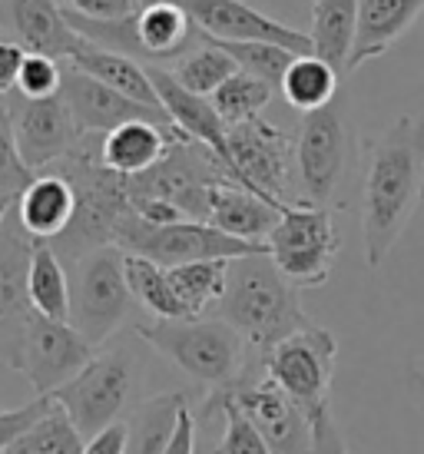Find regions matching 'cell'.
Listing matches in <instances>:
<instances>
[{
	"mask_svg": "<svg viewBox=\"0 0 424 454\" xmlns=\"http://www.w3.org/2000/svg\"><path fill=\"white\" fill-rule=\"evenodd\" d=\"M146 74H150L153 87L160 93V103H162V110L169 114V120L186 133V139H192V143H200V146L216 153L219 163L229 169V176L236 179V186L246 190V183H242L236 163H232V156H229V127L223 123V116L216 114V106H212L209 97H196V93L183 90L173 76H169V70L160 64H146Z\"/></svg>",
	"mask_w": 424,
	"mask_h": 454,
	"instance_id": "obj_19",
	"label": "cell"
},
{
	"mask_svg": "<svg viewBox=\"0 0 424 454\" xmlns=\"http://www.w3.org/2000/svg\"><path fill=\"white\" fill-rule=\"evenodd\" d=\"M116 246L130 255H143L162 269H176V265L206 262V259H242V255H263L269 246L259 242H246L229 236L223 229L209 226V223H196V219H179V223H166V226H153L137 213L123 219V226L116 232Z\"/></svg>",
	"mask_w": 424,
	"mask_h": 454,
	"instance_id": "obj_6",
	"label": "cell"
},
{
	"mask_svg": "<svg viewBox=\"0 0 424 454\" xmlns=\"http://www.w3.org/2000/svg\"><path fill=\"white\" fill-rule=\"evenodd\" d=\"M126 444H130V425L113 421L110 428L97 431L83 442V454H126Z\"/></svg>",
	"mask_w": 424,
	"mask_h": 454,
	"instance_id": "obj_43",
	"label": "cell"
},
{
	"mask_svg": "<svg viewBox=\"0 0 424 454\" xmlns=\"http://www.w3.org/2000/svg\"><path fill=\"white\" fill-rule=\"evenodd\" d=\"M133 292L126 282V253L120 246H100L76 259V276L70 286V325L100 348L123 318L133 312Z\"/></svg>",
	"mask_w": 424,
	"mask_h": 454,
	"instance_id": "obj_7",
	"label": "cell"
},
{
	"mask_svg": "<svg viewBox=\"0 0 424 454\" xmlns=\"http://www.w3.org/2000/svg\"><path fill=\"white\" fill-rule=\"evenodd\" d=\"M342 249V232L332 223L328 206L295 202L282 206L279 226L269 236V259L275 269L305 289H318L332 278L335 255Z\"/></svg>",
	"mask_w": 424,
	"mask_h": 454,
	"instance_id": "obj_8",
	"label": "cell"
},
{
	"mask_svg": "<svg viewBox=\"0 0 424 454\" xmlns=\"http://www.w3.org/2000/svg\"><path fill=\"white\" fill-rule=\"evenodd\" d=\"M216 43L236 60L239 70H246V74L265 80L275 93L282 87L286 70L292 67V60H295V53L286 51V47H275V43H232V40H216Z\"/></svg>",
	"mask_w": 424,
	"mask_h": 454,
	"instance_id": "obj_36",
	"label": "cell"
},
{
	"mask_svg": "<svg viewBox=\"0 0 424 454\" xmlns=\"http://www.w3.org/2000/svg\"><path fill=\"white\" fill-rule=\"evenodd\" d=\"M60 97L67 100L70 114H74L76 127L87 139H103L110 129L123 127V123H133V120H153V123H162V127L179 129L169 120L166 110H150L143 103L130 100L123 93L110 90L106 83L93 80V76L80 74V70H63V87Z\"/></svg>",
	"mask_w": 424,
	"mask_h": 454,
	"instance_id": "obj_16",
	"label": "cell"
},
{
	"mask_svg": "<svg viewBox=\"0 0 424 454\" xmlns=\"http://www.w3.org/2000/svg\"><path fill=\"white\" fill-rule=\"evenodd\" d=\"M93 355H97V348L70 322H53V318L37 312L27 325L17 372L37 391V398H43V395H53L60 385H67Z\"/></svg>",
	"mask_w": 424,
	"mask_h": 454,
	"instance_id": "obj_13",
	"label": "cell"
},
{
	"mask_svg": "<svg viewBox=\"0 0 424 454\" xmlns=\"http://www.w3.org/2000/svg\"><path fill=\"white\" fill-rule=\"evenodd\" d=\"M166 454H196V415L189 411V404L179 415V425H176L173 438L166 444Z\"/></svg>",
	"mask_w": 424,
	"mask_h": 454,
	"instance_id": "obj_44",
	"label": "cell"
},
{
	"mask_svg": "<svg viewBox=\"0 0 424 454\" xmlns=\"http://www.w3.org/2000/svg\"><path fill=\"white\" fill-rule=\"evenodd\" d=\"M4 454H83V434L74 428V421L63 415V408L53 404L34 428H27Z\"/></svg>",
	"mask_w": 424,
	"mask_h": 454,
	"instance_id": "obj_35",
	"label": "cell"
},
{
	"mask_svg": "<svg viewBox=\"0 0 424 454\" xmlns=\"http://www.w3.org/2000/svg\"><path fill=\"white\" fill-rule=\"evenodd\" d=\"M232 398L259 428L272 454H309V448H312L309 415L275 381L263 379L242 385L232 391Z\"/></svg>",
	"mask_w": 424,
	"mask_h": 454,
	"instance_id": "obj_18",
	"label": "cell"
},
{
	"mask_svg": "<svg viewBox=\"0 0 424 454\" xmlns=\"http://www.w3.org/2000/svg\"><path fill=\"white\" fill-rule=\"evenodd\" d=\"M51 169L63 173L76 190L74 223L51 242L53 253L76 262L100 246H116V232L133 213V202L126 192V176H116L100 163V139H87L80 150L53 163Z\"/></svg>",
	"mask_w": 424,
	"mask_h": 454,
	"instance_id": "obj_4",
	"label": "cell"
},
{
	"mask_svg": "<svg viewBox=\"0 0 424 454\" xmlns=\"http://www.w3.org/2000/svg\"><path fill=\"white\" fill-rule=\"evenodd\" d=\"M63 4L93 20H130L143 11V0H63Z\"/></svg>",
	"mask_w": 424,
	"mask_h": 454,
	"instance_id": "obj_41",
	"label": "cell"
},
{
	"mask_svg": "<svg viewBox=\"0 0 424 454\" xmlns=\"http://www.w3.org/2000/svg\"><path fill=\"white\" fill-rule=\"evenodd\" d=\"M358 27V0H315L312 4V53L332 64L338 74H349L351 43Z\"/></svg>",
	"mask_w": 424,
	"mask_h": 454,
	"instance_id": "obj_26",
	"label": "cell"
},
{
	"mask_svg": "<svg viewBox=\"0 0 424 454\" xmlns=\"http://www.w3.org/2000/svg\"><path fill=\"white\" fill-rule=\"evenodd\" d=\"M229 262L232 259H206V262H189V265L166 269L176 295H179V302L186 305V312L192 318H200L202 312H209V309H216V305L223 302Z\"/></svg>",
	"mask_w": 424,
	"mask_h": 454,
	"instance_id": "obj_31",
	"label": "cell"
},
{
	"mask_svg": "<svg viewBox=\"0 0 424 454\" xmlns=\"http://www.w3.org/2000/svg\"><path fill=\"white\" fill-rule=\"evenodd\" d=\"M183 139H186L183 129L162 127L153 120H133L110 129L100 139V163L116 176H139L160 163L173 143H183Z\"/></svg>",
	"mask_w": 424,
	"mask_h": 454,
	"instance_id": "obj_20",
	"label": "cell"
},
{
	"mask_svg": "<svg viewBox=\"0 0 424 454\" xmlns=\"http://www.w3.org/2000/svg\"><path fill=\"white\" fill-rule=\"evenodd\" d=\"M189 404L183 391H162L153 395L143 404H137V411L130 415V444L126 454H166V444L173 438L179 415Z\"/></svg>",
	"mask_w": 424,
	"mask_h": 454,
	"instance_id": "obj_28",
	"label": "cell"
},
{
	"mask_svg": "<svg viewBox=\"0 0 424 454\" xmlns=\"http://www.w3.org/2000/svg\"><path fill=\"white\" fill-rule=\"evenodd\" d=\"M13 213H17L20 226H24L34 239L53 242L57 236L67 232L70 223H74V213H76L74 183L63 176V173H57V169H43V173H37L34 183L17 196Z\"/></svg>",
	"mask_w": 424,
	"mask_h": 454,
	"instance_id": "obj_21",
	"label": "cell"
},
{
	"mask_svg": "<svg viewBox=\"0 0 424 454\" xmlns=\"http://www.w3.org/2000/svg\"><path fill=\"white\" fill-rule=\"evenodd\" d=\"M0 27L27 53H43L51 60L70 64V57L87 47L67 20L63 0H0Z\"/></svg>",
	"mask_w": 424,
	"mask_h": 454,
	"instance_id": "obj_17",
	"label": "cell"
},
{
	"mask_svg": "<svg viewBox=\"0 0 424 454\" xmlns=\"http://www.w3.org/2000/svg\"><path fill=\"white\" fill-rule=\"evenodd\" d=\"M309 428H312V448H309V454H349V444L342 438L335 415H332L328 404L309 415Z\"/></svg>",
	"mask_w": 424,
	"mask_h": 454,
	"instance_id": "obj_40",
	"label": "cell"
},
{
	"mask_svg": "<svg viewBox=\"0 0 424 454\" xmlns=\"http://www.w3.org/2000/svg\"><path fill=\"white\" fill-rule=\"evenodd\" d=\"M146 4H153V0H143V7H146Z\"/></svg>",
	"mask_w": 424,
	"mask_h": 454,
	"instance_id": "obj_47",
	"label": "cell"
},
{
	"mask_svg": "<svg viewBox=\"0 0 424 454\" xmlns=\"http://www.w3.org/2000/svg\"><path fill=\"white\" fill-rule=\"evenodd\" d=\"M137 37L143 57L156 60H176L196 40V24L176 0H153L137 13Z\"/></svg>",
	"mask_w": 424,
	"mask_h": 454,
	"instance_id": "obj_25",
	"label": "cell"
},
{
	"mask_svg": "<svg viewBox=\"0 0 424 454\" xmlns=\"http://www.w3.org/2000/svg\"><path fill=\"white\" fill-rule=\"evenodd\" d=\"M236 179L229 176V169L219 163V156L192 139L173 143L160 163L126 179V192L133 209H143L150 202H166L183 213V219L209 223V190Z\"/></svg>",
	"mask_w": 424,
	"mask_h": 454,
	"instance_id": "obj_5",
	"label": "cell"
},
{
	"mask_svg": "<svg viewBox=\"0 0 424 454\" xmlns=\"http://www.w3.org/2000/svg\"><path fill=\"white\" fill-rule=\"evenodd\" d=\"M70 67L80 70V74L93 76V80H100L110 90L130 97V100L150 106V110H162L160 93L153 87L146 67L139 64V60H133V57H126V53L103 51V47H93L87 40V47L76 53V57H70Z\"/></svg>",
	"mask_w": 424,
	"mask_h": 454,
	"instance_id": "obj_24",
	"label": "cell"
},
{
	"mask_svg": "<svg viewBox=\"0 0 424 454\" xmlns=\"http://www.w3.org/2000/svg\"><path fill=\"white\" fill-rule=\"evenodd\" d=\"M24 60H27V51L17 43V40L0 37V97H7L11 90H17V80H20Z\"/></svg>",
	"mask_w": 424,
	"mask_h": 454,
	"instance_id": "obj_42",
	"label": "cell"
},
{
	"mask_svg": "<svg viewBox=\"0 0 424 454\" xmlns=\"http://www.w3.org/2000/svg\"><path fill=\"white\" fill-rule=\"evenodd\" d=\"M60 87H63L60 64L51 60V57H43V53H27L20 80H17V93L24 100H47V97H57Z\"/></svg>",
	"mask_w": 424,
	"mask_h": 454,
	"instance_id": "obj_38",
	"label": "cell"
},
{
	"mask_svg": "<svg viewBox=\"0 0 424 454\" xmlns=\"http://www.w3.org/2000/svg\"><path fill=\"white\" fill-rule=\"evenodd\" d=\"M229 156L249 192L275 206H295L292 200V183H299L295 143L279 127L265 120L229 127Z\"/></svg>",
	"mask_w": 424,
	"mask_h": 454,
	"instance_id": "obj_12",
	"label": "cell"
},
{
	"mask_svg": "<svg viewBox=\"0 0 424 454\" xmlns=\"http://www.w3.org/2000/svg\"><path fill=\"white\" fill-rule=\"evenodd\" d=\"M223 322L236 328L259 355H265L272 345L288 339L292 332L309 328V316L302 312L299 286L288 282L269 253L242 255L229 262L225 295L216 305Z\"/></svg>",
	"mask_w": 424,
	"mask_h": 454,
	"instance_id": "obj_3",
	"label": "cell"
},
{
	"mask_svg": "<svg viewBox=\"0 0 424 454\" xmlns=\"http://www.w3.org/2000/svg\"><path fill=\"white\" fill-rule=\"evenodd\" d=\"M421 202H424V179H421Z\"/></svg>",
	"mask_w": 424,
	"mask_h": 454,
	"instance_id": "obj_46",
	"label": "cell"
},
{
	"mask_svg": "<svg viewBox=\"0 0 424 454\" xmlns=\"http://www.w3.org/2000/svg\"><path fill=\"white\" fill-rule=\"evenodd\" d=\"M421 13L424 0H358V27L351 43L349 74L391 51Z\"/></svg>",
	"mask_w": 424,
	"mask_h": 454,
	"instance_id": "obj_22",
	"label": "cell"
},
{
	"mask_svg": "<svg viewBox=\"0 0 424 454\" xmlns=\"http://www.w3.org/2000/svg\"><path fill=\"white\" fill-rule=\"evenodd\" d=\"M338 341L318 325L299 328L263 355L265 379L275 381L305 415L328 404V388L335 379Z\"/></svg>",
	"mask_w": 424,
	"mask_h": 454,
	"instance_id": "obj_10",
	"label": "cell"
},
{
	"mask_svg": "<svg viewBox=\"0 0 424 454\" xmlns=\"http://www.w3.org/2000/svg\"><path fill=\"white\" fill-rule=\"evenodd\" d=\"M192 17L200 34L212 40H232V43H275L295 57L312 53V37L305 30L275 20L269 13L255 11L246 0H176Z\"/></svg>",
	"mask_w": 424,
	"mask_h": 454,
	"instance_id": "obj_14",
	"label": "cell"
},
{
	"mask_svg": "<svg viewBox=\"0 0 424 454\" xmlns=\"http://www.w3.org/2000/svg\"><path fill=\"white\" fill-rule=\"evenodd\" d=\"M126 282H130L133 299L156 318H192L186 312V305L179 302L173 282H169V272L162 265L126 253Z\"/></svg>",
	"mask_w": 424,
	"mask_h": 454,
	"instance_id": "obj_32",
	"label": "cell"
},
{
	"mask_svg": "<svg viewBox=\"0 0 424 454\" xmlns=\"http://www.w3.org/2000/svg\"><path fill=\"white\" fill-rule=\"evenodd\" d=\"M166 70H169V76H173L183 90L196 93V97H212V93L223 87L229 76L236 74L239 67H236V60H232V57L216 43V40L196 30L192 47L179 53L176 60H169Z\"/></svg>",
	"mask_w": 424,
	"mask_h": 454,
	"instance_id": "obj_27",
	"label": "cell"
},
{
	"mask_svg": "<svg viewBox=\"0 0 424 454\" xmlns=\"http://www.w3.org/2000/svg\"><path fill=\"white\" fill-rule=\"evenodd\" d=\"M27 295L34 312L53 322H70V282L60 265V255L43 239H34V253L27 265Z\"/></svg>",
	"mask_w": 424,
	"mask_h": 454,
	"instance_id": "obj_29",
	"label": "cell"
},
{
	"mask_svg": "<svg viewBox=\"0 0 424 454\" xmlns=\"http://www.w3.org/2000/svg\"><path fill=\"white\" fill-rule=\"evenodd\" d=\"M53 408V398H34V402L11 408V411H0V454L7 451V444H13L27 428H34L40 418Z\"/></svg>",
	"mask_w": 424,
	"mask_h": 454,
	"instance_id": "obj_39",
	"label": "cell"
},
{
	"mask_svg": "<svg viewBox=\"0 0 424 454\" xmlns=\"http://www.w3.org/2000/svg\"><path fill=\"white\" fill-rule=\"evenodd\" d=\"M424 150L414 116H398L368 143L362 173V236L368 269H378L395 249L421 202Z\"/></svg>",
	"mask_w": 424,
	"mask_h": 454,
	"instance_id": "obj_1",
	"label": "cell"
},
{
	"mask_svg": "<svg viewBox=\"0 0 424 454\" xmlns=\"http://www.w3.org/2000/svg\"><path fill=\"white\" fill-rule=\"evenodd\" d=\"M212 415H223L225 428L223 438L216 444L212 454H272L265 438L259 434V428L249 421V415L239 408V402L232 398V391H216V395H206V404H202L196 425L209 421Z\"/></svg>",
	"mask_w": 424,
	"mask_h": 454,
	"instance_id": "obj_33",
	"label": "cell"
},
{
	"mask_svg": "<svg viewBox=\"0 0 424 454\" xmlns=\"http://www.w3.org/2000/svg\"><path fill=\"white\" fill-rule=\"evenodd\" d=\"M272 97L275 90L265 80L246 74V70H236L209 100L216 106V114L223 116L225 127H239V123H249V120H263Z\"/></svg>",
	"mask_w": 424,
	"mask_h": 454,
	"instance_id": "obj_34",
	"label": "cell"
},
{
	"mask_svg": "<svg viewBox=\"0 0 424 454\" xmlns=\"http://www.w3.org/2000/svg\"><path fill=\"white\" fill-rule=\"evenodd\" d=\"M137 335L202 385L206 395L252 385L249 352L255 348L223 318H156L139 322Z\"/></svg>",
	"mask_w": 424,
	"mask_h": 454,
	"instance_id": "obj_2",
	"label": "cell"
},
{
	"mask_svg": "<svg viewBox=\"0 0 424 454\" xmlns=\"http://www.w3.org/2000/svg\"><path fill=\"white\" fill-rule=\"evenodd\" d=\"M11 116L20 160L34 173L51 169L53 163L67 160L70 153H76L87 143L60 93L47 97V100H20L17 106H11Z\"/></svg>",
	"mask_w": 424,
	"mask_h": 454,
	"instance_id": "obj_15",
	"label": "cell"
},
{
	"mask_svg": "<svg viewBox=\"0 0 424 454\" xmlns=\"http://www.w3.org/2000/svg\"><path fill=\"white\" fill-rule=\"evenodd\" d=\"M133 385H137L133 355L123 348H103L47 398H53L57 408H63V415L74 421V428L87 442L97 431L120 421L133 395Z\"/></svg>",
	"mask_w": 424,
	"mask_h": 454,
	"instance_id": "obj_9",
	"label": "cell"
},
{
	"mask_svg": "<svg viewBox=\"0 0 424 454\" xmlns=\"http://www.w3.org/2000/svg\"><path fill=\"white\" fill-rule=\"evenodd\" d=\"M338 80H342V74L335 67L325 64L322 57H315V53H305V57H295L292 67L286 70L279 97L292 110H299L302 116L315 114V110L328 106L332 100H338Z\"/></svg>",
	"mask_w": 424,
	"mask_h": 454,
	"instance_id": "obj_30",
	"label": "cell"
},
{
	"mask_svg": "<svg viewBox=\"0 0 424 454\" xmlns=\"http://www.w3.org/2000/svg\"><path fill=\"white\" fill-rule=\"evenodd\" d=\"M279 215H282V206L259 200L255 192L242 186L223 183L209 190V226L223 229L236 239L269 246V236L279 226Z\"/></svg>",
	"mask_w": 424,
	"mask_h": 454,
	"instance_id": "obj_23",
	"label": "cell"
},
{
	"mask_svg": "<svg viewBox=\"0 0 424 454\" xmlns=\"http://www.w3.org/2000/svg\"><path fill=\"white\" fill-rule=\"evenodd\" d=\"M13 196H0V226H4V219H7V215H11V209H13Z\"/></svg>",
	"mask_w": 424,
	"mask_h": 454,
	"instance_id": "obj_45",
	"label": "cell"
},
{
	"mask_svg": "<svg viewBox=\"0 0 424 454\" xmlns=\"http://www.w3.org/2000/svg\"><path fill=\"white\" fill-rule=\"evenodd\" d=\"M349 156L351 127L342 100H332L322 110L302 116L295 137V176H299L302 202L328 206L349 169Z\"/></svg>",
	"mask_w": 424,
	"mask_h": 454,
	"instance_id": "obj_11",
	"label": "cell"
},
{
	"mask_svg": "<svg viewBox=\"0 0 424 454\" xmlns=\"http://www.w3.org/2000/svg\"><path fill=\"white\" fill-rule=\"evenodd\" d=\"M34 176L37 173L20 160V150H17L11 106L0 103V196H13L17 200L34 183Z\"/></svg>",
	"mask_w": 424,
	"mask_h": 454,
	"instance_id": "obj_37",
	"label": "cell"
}]
</instances>
